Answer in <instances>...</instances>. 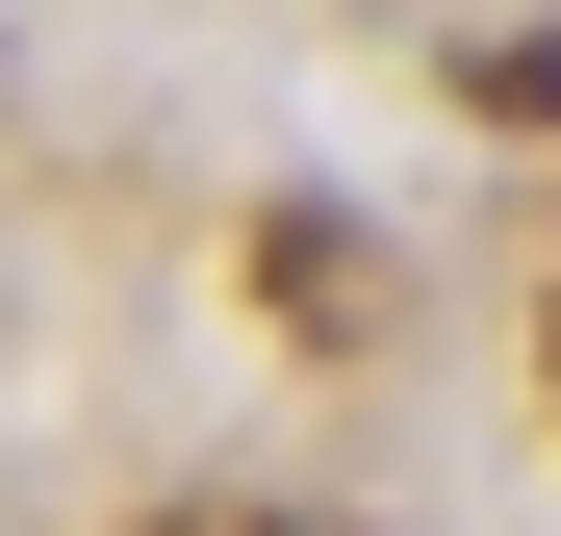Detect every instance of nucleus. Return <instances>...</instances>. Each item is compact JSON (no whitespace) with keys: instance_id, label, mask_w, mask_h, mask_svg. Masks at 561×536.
<instances>
[{"instance_id":"nucleus-3","label":"nucleus","mask_w":561,"mask_h":536,"mask_svg":"<svg viewBox=\"0 0 561 536\" xmlns=\"http://www.w3.org/2000/svg\"><path fill=\"white\" fill-rule=\"evenodd\" d=\"M153 536H280V511H153Z\"/></svg>"},{"instance_id":"nucleus-2","label":"nucleus","mask_w":561,"mask_h":536,"mask_svg":"<svg viewBox=\"0 0 561 536\" xmlns=\"http://www.w3.org/2000/svg\"><path fill=\"white\" fill-rule=\"evenodd\" d=\"M459 103H485V128H561V26H485V52H459Z\"/></svg>"},{"instance_id":"nucleus-1","label":"nucleus","mask_w":561,"mask_h":536,"mask_svg":"<svg viewBox=\"0 0 561 536\" xmlns=\"http://www.w3.org/2000/svg\"><path fill=\"white\" fill-rule=\"evenodd\" d=\"M255 282H280V332H357V307H383V255H357L332 205H280V230H255Z\"/></svg>"},{"instance_id":"nucleus-4","label":"nucleus","mask_w":561,"mask_h":536,"mask_svg":"<svg viewBox=\"0 0 561 536\" xmlns=\"http://www.w3.org/2000/svg\"><path fill=\"white\" fill-rule=\"evenodd\" d=\"M536 384H561V332H536Z\"/></svg>"}]
</instances>
